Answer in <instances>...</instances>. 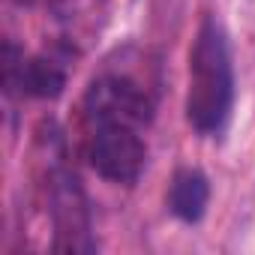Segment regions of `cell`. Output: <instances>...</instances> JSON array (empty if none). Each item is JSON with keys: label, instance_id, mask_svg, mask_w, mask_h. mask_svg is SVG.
I'll use <instances>...</instances> for the list:
<instances>
[{"label": "cell", "instance_id": "obj_1", "mask_svg": "<svg viewBox=\"0 0 255 255\" xmlns=\"http://www.w3.org/2000/svg\"><path fill=\"white\" fill-rule=\"evenodd\" d=\"M234 102V69L222 27L207 18L195 36L189 54V93H186V120L201 135L219 132Z\"/></svg>", "mask_w": 255, "mask_h": 255}, {"label": "cell", "instance_id": "obj_2", "mask_svg": "<svg viewBox=\"0 0 255 255\" xmlns=\"http://www.w3.org/2000/svg\"><path fill=\"white\" fill-rule=\"evenodd\" d=\"M84 114L93 126H129V129H141L153 117V102L135 81L120 78V75H105L87 87Z\"/></svg>", "mask_w": 255, "mask_h": 255}, {"label": "cell", "instance_id": "obj_3", "mask_svg": "<svg viewBox=\"0 0 255 255\" xmlns=\"http://www.w3.org/2000/svg\"><path fill=\"white\" fill-rule=\"evenodd\" d=\"M147 159V147L138 138V129L129 126H99L90 141V165L114 183L138 180Z\"/></svg>", "mask_w": 255, "mask_h": 255}, {"label": "cell", "instance_id": "obj_4", "mask_svg": "<svg viewBox=\"0 0 255 255\" xmlns=\"http://www.w3.org/2000/svg\"><path fill=\"white\" fill-rule=\"evenodd\" d=\"M3 84L6 93H24L36 99H54L66 87V69L51 57H24L12 42L3 48Z\"/></svg>", "mask_w": 255, "mask_h": 255}, {"label": "cell", "instance_id": "obj_5", "mask_svg": "<svg viewBox=\"0 0 255 255\" xmlns=\"http://www.w3.org/2000/svg\"><path fill=\"white\" fill-rule=\"evenodd\" d=\"M207 198H210V186H207V177L195 168H183L174 174L171 180V192H168V207L177 219L183 222H198L204 216V207H207Z\"/></svg>", "mask_w": 255, "mask_h": 255}, {"label": "cell", "instance_id": "obj_6", "mask_svg": "<svg viewBox=\"0 0 255 255\" xmlns=\"http://www.w3.org/2000/svg\"><path fill=\"white\" fill-rule=\"evenodd\" d=\"M51 201H54V222L60 234H84L87 231V210H84V195L78 189V180L72 174H54L51 186Z\"/></svg>", "mask_w": 255, "mask_h": 255}, {"label": "cell", "instance_id": "obj_7", "mask_svg": "<svg viewBox=\"0 0 255 255\" xmlns=\"http://www.w3.org/2000/svg\"><path fill=\"white\" fill-rule=\"evenodd\" d=\"M18 3H36V0H18Z\"/></svg>", "mask_w": 255, "mask_h": 255}]
</instances>
